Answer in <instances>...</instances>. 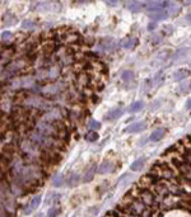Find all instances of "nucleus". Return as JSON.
<instances>
[{"label":"nucleus","mask_w":191,"mask_h":217,"mask_svg":"<svg viewBox=\"0 0 191 217\" xmlns=\"http://www.w3.org/2000/svg\"><path fill=\"white\" fill-rule=\"evenodd\" d=\"M89 126H91V128H92V129H94V131H97V129L101 128V124H99L97 121H92L91 123H89Z\"/></svg>","instance_id":"c85d7f7f"},{"label":"nucleus","mask_w":191,"mask_h":217,"mask_svg":"<svg viewBox=\"0 0 191 217\" xmlns=\"http://www.w3.org/2000/svg\"><path fill=\"white\" fill-rule=\"evenodd\" d=\"M86 140L89 141V142H94V141L98 140V133L94 131V129H92L91 132H88L86 135Z\"/></svg>","instance_id":"aec40b11"},{"label":"nucleus","mask_w":191,"mask_h":217,"mask_svg":"<svg viewBox=\"0 0 191 217\" xmlns=\"http://www.w3.org/2000/svg\"><path fill=\"white\" fill-rule=\"evenodd\" d=\"M78 179H79L78 174H71L70 178H69V185H70V187L76 185V184H78Z\"/></svg>","instance_id":"393cba45"},{"label":"nucleus","mask_w":191,"mask_h":217,"mask_svg":"<svg viewBox=\"0 0 191 217\" xmlns=\"http://www.w3.org/2000/svg\"><path fill=\"white\" fill-rule=\"evenodd\" d=\"M27 104L33 107V108H40V109H43L46 110L47 108H50V103L47 100H45V99H42L40 97H29L26 99Z\"/></svg>","instance_id":"f257e3e1"},{"label":"nucleus","mask_w":191,"mask_h":217,"mask_svg":"<svg viewBox=\"0 0 191 217\" xmlns=\"http://www.w3.org/2000/svg\"><path fill=\"white\" fill-rule=\"evenodd\" d=\"M189 75H190V71L189 70H183V69H182V70L176 71V74H175L173 78H175L176 81H181V80H185Z\"/></svg>","instance_id":"2eb2a0df"},{"label":"nucleus","mask_w":191,"mask_h":217,"mask_svg":"<svg viewBox=\"0 0 191 217\" xmlns=\"http://www.w3.org/2000/svg\"><path fill=\"white\" fill-rule=\"evenodd\" d=\"M126 8L133 11V13H139V11H141L144 9V4L138 1V0H130V1H128V4H126Z\"/></svg>","instance_id":"423d86ee"},{"label":"nucleus","mask_w":191,"mask_h":217,"mask_svg":"<svg viewBox=\"0 0 191 217\" xmlns=\"http://www.w3.org/2000/svg\"><path fill=\"white\" fill-rule=\"evenodd\" d=\"M180 91L181 94H189L190 93V81H182L181 85H180Z\"/></svg>","instance_id":"412c9836"},{"label":"nucleus","mask_w":191,"mask_h":217,"mask_svg":"<svg viewBox=\"0 0 191 217\" xmlns=\"http://www.w3.org/2000/svg\"><path fill=\"white\" fill-rule=\"evenodd\" d=\"M22 28L26 29V30H32V29L36 28V24H34L33 22H31V20H24L22 23Z\"/></svg>","instance_id":"5701e85b"},{"label":"nucleus","mask_w":191,"mask_h":217,"mask_svg":"<svg viewBox=\"0 0 191 217\" xmlns=\"http://www.w3.org/2000/svg\"><path fill=\"white\" fill-rule=\"evenodd\" d=\"M103 1H105L107 5H110V6H116L120 0H103Z\"/></svg>","instance_id":"7c9ffc66"},{"label":"nucleus","mask_w":191,"mask_h":217,"mask_svg":"<svg viewBox=\"0 0 191 217\" xmlns=\"http://www.w3.org/2000/svg\"><path fill=\"white\" fill-rule=\"evenodd\" d=\"M11 37H13V34H11V32H9V30H5V32H3V34H1V40L4 42L10 41Z\"/></svg>","instance_id":"bb28decb"},{"label":"nucleus","mask_w":191,"mask_h":217,"mask_svg":"<svg viewBox=\"0 0 191 217\" xmlns=\"http://www.w3.org/2000/svg\"><path fill=\"white\" fill-rule=\"evenodd\" d=\"M102 47L107 49V51H112V49L116 47V45H115L113 40H103L102 41Z\"/></svg>","instance_id":"6ab92c4d"},{"label":"nucleus","mask_w":191,"mask_h":217,"mask_svg":"<svg viewBox=\"0 0 191 217\" xmlns=\"http://www.w3.org/2000/svg\"><path fill=\"white\" fill-rule=\"evenodd\" d=\"M138 45V40L134 37H126L124 38L121 42H120V46L122 48H126V49H130V48H134L135 46Z\"/></svg>","instance_id":"0eeeda50"},{"label":"nucleus","mask_w":191,"mask_h":217,"mask_svg":"<svg viewBox=\"0 0 191 217\" xmlns=\"http://www.w3.org/2000/svg\"><path fill=\"white\" fill-rule=\"evenodd\" d=\"M144 163H145V158H139V159H136L135 161H134L131 165H130V169H131L133 171H139L141 168L144 166Z\"/></svg>","instance_id":"f8f14e48"},{"label":"nucleus","mask_w":191,"mask_h":217,"mask_svg":"<svg viewBox=\"0 0 191 217\" xmlns=\"http://www.w3.org/2000/svg\"><path fill=\"white\" fill-rule=\"evenodd\" d=\"M144 108V103L139 100V102H135V103H133L129 107V112L130 113H135V112H139V110H141Z\"/></svg>","instance_id":"dca6fc26"},{"label":"nucleus","mask_w":191,"mask_h":217,"mask_svg":"<svg viewBox=\"0 0 191 217\" xmlns=\"http://www.w3.org/2000/svg\"><path fill=\"white\" fill-rule=\"evenodd\" d=\"M59 213H60V208H51L48 211L47 216H50V217H51V216H57Z\"/></svg>","instance_id":"c756f323"},{"label":"nucleus","mask_w":191,"mask_h":217,"mask_svg":"<svg viewBox=\"0 0 191 217\" xmlns=\"http://www.w3.org/2000/svg\"><path fill=\"white\" fill-rule=\"evenodd\" d=\"M154 27H155V24H154V23H152V24H149V29H153Z\"/></svg>","instance_id":"473e14b6"},{"label":"nucleus","mask_w":191,"mask_h":217,"mask_svg":"<svg viewBox=\"0 0 191 217\" xmlns=\"http://www.w3.org/2000/svg\"><path fill=\"white\" fill-rule=\"evenodd\" d=\"M148 17L155 22V20H163V19H166L168 17V14H167L166 9H160L157 11H148Z\"/></svg>","instance_id":"39448f33"},{"label":"nucleus","mask_w":191,"mask_h":217,"mask_svg":"<svg viewBox=\"0 0 191 217\" xmlns=\"http://www.w3.org/2000/svg\"><path fill=\"white\" fill-rule=\"evenodd\" d=\"M190 99H189V100H187V104H186V107H187V109H190Z\"/></svg>","instance_id":"72a5a7b5"},{"label":"nucleus","mask_w":191,"mask_h":217,"mask_svg":"<svg viewBox=\"0 0 191 217\" xmlns=\"http://www.w3.org/2000/svg\"><path fill=\"white\" fill-rule=\"evenodd\" d=\"M40 203H41V196H36L32 201H31L29 208H31V209H36L38 206H40Z\"/></svg>","instance_id":"4be33fe9"},{"label":"nucleus","mask_w":191,"mask_h":217,"mask_svg":"<svg viewBox=\"0 0 191 217\" xmlns=\"http://www.w3.org/2000/svg\"><path fill=\"white\" fill-rule=\"evenodd\" d=\"M141 199H143L144 204H148V206L154 203V197H153V194L149 193L148 190H144V192L141 193Z\"/></svg>","instance_id":"9b49d317"},{"label":"nucleus","mask_w":191,"mask_h":217,"mask_svg":"<svg viewBox=\"0 0 191 217\" xmlns=\"http://www.w3.org/2000/svg\"><path fill=\"white\" fill-rule=\"evenodd\" d=\"M167 0H147L145 9L148 11H157L160 9H164Z\"/></svg>","instance_id":"f03ea898"},{"label":"nucleus","mask_w":191,"mask_h":217,"mask_svg":"<svg viewBox=\"0 0 191 217\" xmlns=\"http://www.w3.org/2000/svg\"><path fill=\"white\" fill-rule=\"evenodd\" d=\"M63 183H64V178L61 177L60 174H57V175H55V177H53V179H52V184L55 185V187H61V185H63Z\"/></svg>","instance_id":"b1692460"},{"label":"nucleus","mask_w":191,"mask_h":217,"mask_svg":"<svg viewBox=\"0 0 191 217\" xmlns=\"http://www.w3.org/2000/svg\"><path fill=\"white\" fill-rule=\"evenodd\" d=\"M145 128H147V123H145L144 121H140V122H135V123L130 124L129 127H126L124 129V132H126V133H139V132H143Z\"/></svg>","instance_id":"7ed1b4c3"},{"label":"nucleus","mask_w":191,"mask_h":217,"mask_svg":"<svg viewBox=\"0 0 191 217\" xmlns=\"http://www.w3.org/2000/svg\"><path fill=\"white\" fill-rule=\"evenodd\" d=\"M122 114H124V109L122 108H116L110 110L108 114L106 116V119H116V118H120Z\"/></svg>","instance_id":"9d476101"},{"label":"nucleus","mask_w":191,"mask_h":217,"mask_svg":"<svg viewBox=\"0 0 191 217\" xmlns=\"http://www.w3.org/2000/svg\"><path fill=\"white\" fill-rule=\"evenodd\" d=\"M96 169H97V166H96V164H92V165L88 168L87 173L84 174V182H91L92 179L94 177V173H96Z\"/></svg>","instance_id":"ddd939ff"},{"label":"nucleus","mask_w":191,"mask_h":217,"mask_svg":"<svg viewBox=\"0 0 191 217\" xmlns=\"http://www.w3.org/2000/svg\"><path fill=\"white\" fill-rule=\"evenodd\" d=\"M164 133H166V129H164V128H157V129H154V131L152 132V135H150V137H149V140L157 142V141H159V140L163 139Z\"/></svg>","instance_id":"1a4fd4ad"},{"label":"nucleus","mask_w":191,"mask_h":217,"mask_svg":"<svg viewBox=\"0 0 191 217\" xmlns=\"http://www.w3.org/2000/svg\"><path fill=\"white\" fill-rule=\"evenodd\" d=\"M116 169V166H115L113 163H110V161H105L102 164L101 166H99L98 171L101 174H105V173H112V171Z\"/></svg>","instance_id":"6e6552de"},{"label":"nucleus","mask_w":191,"mask_h":217,"mask_svg":"<svg viewBox=\"0 0 191 217\" xmlns=\"http://www.w3.org/2000/svg\"><path fill=\"white\" fill-rule=\"evenodd\" d=\"M133 76H134V74H133V71H130V70H126L122 72V79H124L125 81H130V80L133 79Z\"/></svg>","instance_id":"a878e982"},{"label":"nucleus","mask_w":191,"mask_h":217,"mask_svg":"<svg viewBox=\"0 0 191 217\" xmlns=\"http://www.w3.org/2000/svg\"><path fill=\"white\" fill-rule=\"evenodd\" d=\"M164 9L167 10L168 15H176V14H178L180 9H181V5L177 1H173V0H167Z\"/></svg>","instance_id":"20e7f679"},{"label":"nucleus","mask_w":191,"mask_h":217,"mask_svg":"<svg viewBox=\"0 0 191 217\" xmlns=\"http://www.w3.org/2000/svg\"><path fill=\"white\" fill-rule=\"evenodd\" d=\"M157 192H158L159 194H162V196L167 194V188H166V185H158V187H157Z\"/></svg>","instance_id":"cd10ccee"},{"label":"nucleus","mask_w":191,"mask_h":217,"mask_svg":"<svg viewBox=\"0 0 191 217\" xmlns=\"http://www.w3.org/2000/svg\"><path fill=\"white\" fill-rule=\"evenodd\" d=\"M78 3H89L91 0H76Z\"/></svg>","instance_id":"2f4dec72"},{"label":"nucleus","mask_w":191,"mask_h":217,"mask_svg":"<svg viewBox=\"0 0 191 217\" xmlns=\"http://www.w3.org/2000/svg\"><path fill=\"white\" fill-rule=\"evenodd\" d=\"M145 204L140 203V202H134L133 204V209H131V215H140V213L144 212Z\"/></svg>","instance_id":"4468645a"},{"label":"nucleus","mask_w":191,"mask_h":217,"mask_svg":"<svg viewBox=\"0 0 191 217\" xmlns=\"http://www.w3.org/2000/svg\"><path fill=\"white\" fill-rule=\"evenodd\" d=\"M4 20H5L4 22L5 25H13V24L17 23V18H15L11 13H6L5 15H4Z\"/></svg>","instance_id":"a211bd4d"},{"label":"nucleus","mask_w":191,"mask_h":217,"mask_svg":"<svg viewBox=\"0 0 191 217\" xmlns=\"http://www.w3.org/2000/svg\"><path fill=\"white\" fill-rule=\"evenodd\" d=\"M60 196L57 193H48L47 197H46L45 199V204H52V203H56L57 201H59Z\"/></svg>","instance_id":"f3484780"}]
</instances>
